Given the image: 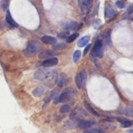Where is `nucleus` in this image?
Segmentation results:
<instances>
[{"label":"nucleus","mask_w":133,"mask_h":133,"mask_svg":"<svg viewBox=\"0 0 133 133\" xmlns=\"http://www.w3.org/2000/svg\"><path fill=\"white\" fill-rule=\"evenodd\" d=\"M41 41L44 44L48 45H54L56 44L57 42V39L55 37L49 35L43 36L41 38Z\"/></svg>","instance_id":"2eb2a0df"},{"label":"nucleus","mask_w":133,"mask_h":133,"mask_svg":"<svg viewBox=\"0 0 133 133\" xmlns=\"http://www.w3.org/2000/svg\"><path fill=\"white\" fill-rule=\"evenodd\" d=\"M124 113L127 115L133 116V109H126L124 111Z\"/></svg>","instance_id":"cd10ccee"},{"label":"nucleus","mask_w":133,"mask_h":133,"mask_svg":"<svg viewBox=\"0 0 133 133\" xmlns=\"http://www.w3.org/2000/svg\"><path fill=\"white\" fill-rule=\"evenodd\" d=\"M75 94V90L72 88L64 89L59 96L58 100L59 102H64L70 100Z\"/></svg>","instance_id":"7ed1b4c3"},{"label":"nucleus","mask_w":133,"mask_h":133,"mask_svg":"<svg viewBox=\"0 0 133 133\" xmlns=\"http://www.w3.org/2000/svg\"><path fill=\"white\" fill-rule=\"evenodd\" d=\"M79 34L77 33H73L70 36H69L66 38V42L67 43H71L74 42L76 38L78 36Z\"/></svg>","instance_id":"4be33fe9"},{"label":"nucleus","mask_w":133,"mask_h":133,"mask_svg":"<svg viewBox=\"0 0 133 133\" xmlns=\"http://www.w3.org/2000/svg\"><path fill=\"white\" fill-rule=\"evenodd\" d=\"M6 20L8 24H9L11 26L14 28H17L18 26V24L13 19L9 10H7L6 14Z\"/></svg>","instance_id":"dca6fc26"},{"label":"nucleus","mask_w":133,"mask_h":133,"mask_svg":"<svg viewBox=\"0 0 133 133\" xmlns=\"http://www.w3.org/2000/svg\"><path fill=\"white\" fill-rule=\"evenodd\" d=\"M0 3H1V2H0Z\"/></svg>","instance_id":"f704fd0d"},{"label":"nucleus","mask_w":133,"mask_h":133,"mask_svg":"<svg viewBox=\"0 0 133 133\" xmlns=\"http://www.w3.org/2000/svg\"><path fill=\"white\" fill-rule=\"evenodd\" d=\"M127 11L129 14H131L133 12V4L129 7V8H128Z\"/></svg>","instance_id":"473e14b6"},{"label":"nucleus","mask_w":133,"mask_h":133,"mask_svg":"<svg viewBox=\"0 0 133 133\" xmlns=\"http://www.w3.org/2000/svg\"><path fill=\"white\" fill-rule=\"evenodd\" d=\"M83 133H107L106 131L101 128H93L85 130Z\"/></svg>","instance_id":"412c9836"},{"label":"nucleus","mask_w":133,"mask_h":133,"mask_svg":"<svg viewBox=\"0 0 133 133\" xmlns=\"http://www.w3.org/2000/svg\"><path fill=\"white\" fill-rule=\"evenodd\" d=\"M38 50V45L33 42L29 43L24 50L25 54L28 56H33L35 55Z\"/></svg>","instance_id":"0eeeda50"},{"label":"nucleus","mask_w":133,"mask_h":133,"mask_svg":"<svg viewBox=\"0 0 133 133\" xmlns=\"http://www.w3.org/2000/svg\"><path fill=\"white\" fill-rule=\"evenodd\" d=\"M45 91V89L43 86H39L36 87L33 91L32 94L35 97H41L43 95Z\"/></svg>","instance_id":"a211bd4d"},{"label":"nucleus","mask_w":133,"mask_h":133,"mask_svg":"<svg viewBox=\"0 0 133 133\" xmlns=\"http://www.w3.org/2000/svg\"><path fill=\"white\" fill-rule=\"evenodd\" d=\"M90 37L88 36H84L81 38L77 42V45L79 47H83L87 45L88 42L89 41Z\"/></svg>","instance_id":"aec40b11"},{"label":"nucleus","mask_w":133,"mask_h":133,"mask_svg":"<svg viewBox=\"0 0 133 133\" xmlns=\"http://www.w3.org/2000/svg\"><path fill=\"white\" fill-rule=\"evenodd\" d=\"M93 5V0H86L81 5V11L83 14H87L91 9Z\"/></svg>","instance_id":"9d476101"},{"label":"nucleus","mask_w":133,"mask_h":133,"mask_svg":"<svg viewBox=\"0 0 133 133\" xmlns=\"http://www.w3.org/2000/svg\"><path fill=\"white\" fill-rule=\"evenodd\" d=\"M101 25V20L100 19H97L95 20L94 22L93 25L95 29H98Z\"/></svg>","instance_id":"c85d7f7f"},{"label":"nucleus","mask_w":133,"mask_h":133,"mask_svg":"<svg viewBox=\"0 0 133 133\" xmlns=\"http://www.w3.org/2000/svg\"><path fill=\"white\" fill-rule=\"evenodd\" d=\"M70 110V107L68 104H64L62 105L59 109V111L61 113H66Z\"/></svg>","instance_id":"b1692460"},{"label":"nucleus","mask_w":133,"mask_h":133,"mask_svg":"<svg viewBox=\"0 0 133 133\" xmlns=\"http://www.w3.org/2000/svg\"><path fill=\"white\" fill-rule=\"evenodd\" d=\"M69 82L68 77L64 74H61L60 75L59 78H58V86L59 87H62L65 86Z\"/></svg>","instance_id":"f3484780"},{"label":"nucleus","mask_w":133,"mask_h":133,"mask_svg":"<svg viewBox=\"0 0 133 133\" xmlns=\"http://www.w3.org/2000/svg\"><path fill=\"white\" fill-rule=\"evenodd\" d=\"M90 44H88V45H87V46H86V47H85V48L84 49V52H83V56H84L87 53V52H88V50H89V48H90Z\"/></svg>","instance_id":"2f4dec72"},{"label":"nucleus","mask_w":133,"mask_h":133,"mask_svg":"<svg viewBox=\"0 0 133 133\" xmlns=\"http://www.w3.org/2000/svg\"><path fill=\"white\" fill-rule=\"evenodd\" d=\"M81 56V52L79 50H76L73 55V60L74 62H76L78 61V59H79L80 57Z\"/></svg>","instance_id":"393cba45"},{"label":"nucleus","mask_w":133,"mask_h":133,"mask_svg":"<svg viewBox=\"0 0 133 133\" xmlns=\"http://www.w3.org/2000/svg\"><path fill=\"white\" fill-rule=\"evenodd\" d=\"M61 26L66 30L77 31L82 26V24L78 23L75 21L66 20L61 23Z\"/></svg>","instance_id":"423d86ee"},{"label":"nucleus","mask_w":133,"mask_h":133,"mask_svg":"<svg viewBox=\"0 0 133 133\" xmlns=\"http://www.w3.org/2000/svg\"><path fill=\"white\" fill-rule=\"evenodd\" d=\"M9 5V0H3L2 1V6L4 10H6Z\"/></svg>","instance_id":"c756f323"},{"label":"nucleus","mask_w":133,"mask_h":133,"mask_svg":"<svg viewBox=\"0 0 133 133\" xmlns=\"http://www.w3.org/2000/svg\"><path fill=\"white\" fill-rule=\"evenodd\" d=\"M69 34H70V33L68 31L62 32L60 33L58 35V37L60 39H65V38H66L69 36Z\"/></svg>","instance_id":"bb28decb"},{"label":"nucleus","mask_w":133,"mask_h":133,"mask_svg":"<svg viewBox=\"0 0 133 133\" xmlns=\"http://www.w3.org/2000/svg\"><path fill=\"white\" fill-rule=\"evenodd\" d=\"M84 104L85 107L86 108V109L87 110V111L89 113H90L92 115L96 116H99V114L92 108V107L90 105V104L89 102H88L87 101L85 100L84 101Z\"/></svg>","instance_id":"6ab92c4d"},{"label":"nucleus","mask_w":133,"mask_h":133,"mask_svg":"<svg viewBox=\"0 0 133 133\" xmlns=\"http://www.w3.org/2000/svg\"><path fill=\"white\" fill-rule=\"evenodd\" d=\"M58 63V59L56 57H52L49 59H47L44 60L43 63L42 65L46 68L51 67L57 65Z\"/></svg>","instance_id":"9b49d317"},{"label":"nucleus","mask_w":133,"mask_h":133,"mask_svg":"<svg viewBox=\"0 0 133 133\" xmlns=\"http://www.w3.org/2000/svg\"><path fill=\"white\" fill-rule=\"evenodd\" d=\"M66 47V44L63 43L55 44L52 45V48L55 50H61Z\"/></svg>","instance_id":"5701e85b"},{"label":"nucleus","mask_w":133,"mask_h":133,"mask_svg":"<svg viewBox=\"0 0 133 133\" xmlns=\"http://www.w3.org/2000/svg\"><path fill=\"white\" fill-rule=\"evenodd\" d=\"M118 121L121 122V126L123 128H128L133 125V121L128 119L124 117H119L117 118Z\"/></svg>","instance_id":"4468645a"},{"label":"nucleus","mask_w":133,"mask_h":133,"mask_svg":"<svg viewBox=\"0 0 133 133\" xmlns=\"http://www.w3.org/2000/svg\"><path fill=\"white\" fill-rule=\"evenodd\" d=\"M127 133H133V130L132 129L129 130L127 131Z\"/></svg>","instance_id":"72a5a7b5"},{"label":"nucleus","mask_w":133,"mask_h":133,"mask_svg":"<svg viewBox=\"0 0 133 133\" xmlns=\"http://www.w3.org/2000/svg\"><path fill=\"white\" fill-rule=\"evenodd\" d=\"M87 73L85 70L81 71L75 77V84L78 89H84L87 80Z\"/></svg>","instance_id":"20e7f679"},{"label":"nucleus","mask_w":133,"mask_h":133,"mask_svg":"<svg viewBox=\"0 0 133 133\" xmlns=\"http://www.w3.org/2000/svg\"><path fill=\"white\" fill-rule=\"evenodd\" d=\"M111 29H109L107 30L105 36V42L108 44H109L111 41Z\"/></svg>","instance_id":"a878e982"},{"label":"nucleus","mask_w":133,"mask_h":133,"mask_svg":"<svg viewBox=\"0 0 133 133\" xmlns=\"http://www.w3.org/2000/svg\"><path fill=\"white\" fill-rule=\"evenodd\" d=\"M116 15V12L114 9L112 7V5L107 3L105 4L104 8V15L106 20H110L115 17Z\"/></svg>","instance_id":"6e6552de"},{"label":"nucleus","mask_w":133,"mask_h":133,"mask_svg":"<svg viewBox=\"0 0 133 133\" xmlns=\"http://www.w3.org/2000/svg\"><path fill=\"white\" fill-rule=\"evenodd\" d=\"M93 56L101 58L103 55V47L102 42L100 40H97L94 45L92 49Z\"/></svg>","instance_id":"39448f33"},{"label":"nucleus","mask_w":133,"mask_h":133,"mask_svg":"<svg viewBox=\"0 0 133 133\" xmlns=\"http://www.w3.org/2000/svg\"><path fill=\"white\" fill-rule=\"evenodd\" d=\"M59 90L58 89H55L49 92L44 98V105H46L52 99H53L58 94Z\"/></svg>","instance_id":"ddd939ff"},{"label":"nucleus","mask_w":133,"mask_h":133,"mask_svg":"<svg viewBox=\"0 0 133 133\" xmlns=\"http://www.w3.org/2000/svg\"><path fill=\"white\" fill-rule=\"evenodd\" d=\"M115 5L119 8H123L125 6L124 3L122 1H117L115 3Z\"/></svg>","instance_id":"7c9ffc66"},{"label":"nucleus","mask_w":133,"mask_h":133,"mask_svg":"<svg viewBox=\"0 0 133 133\" xmlns=\"http://www.w3.org/2000/svg\"><path fill=\"white\" fill-rule=\"evenodd\" d=\"M87 116V113L82 108L79 107L75 108L70 114V119L72 121H79L84 119Z\"/></svg>","instance_id":"f03ea898"},{"label":"nucleus","mask_w":133,"mask_h":133,"mask_svg":"<svg viewBox=\"0 0 133 133\" xmlns=\"http://www.w3.org/2000/svg\"><path fill=\"white\" fill-rule=\"evenodd\" d=\"M56 55V52L51 50H47L40 52L38 55V58L41 59H49L53 57Z\"/></svg>","instance_id":"f8f14e48"},{"label":"nucleus","mask_w":133,"mask_h":133,"mask_svg":"<svg viewBox=\"0 0 133 133\" xmlns=\"http://www.w3.org/2000/svg\"><path fill=\"white\" fill-rule=\"evenodd\" d=\"M55 72L54 70L49 69H42L36 71L34 74V78L38 81H44L50 77L54 76Z\"/></svg>","instance_id":"f257e3e1"},{"label":"nucleus","mask_w":133,"mask_h":133,"mask_svg":"<svg viewBox=\"0 0 133 133\" xmlns=\"http://www.w3.org/2000/svg\"><path fill=\"white\" fill-rule=\"evenodd\" d=\"M95 122L92 120L88 119H82L77 122V127L81 129H87L92 126Z\"/></svg>","instance_id":"1a4fd4ad"}]
</instances>
